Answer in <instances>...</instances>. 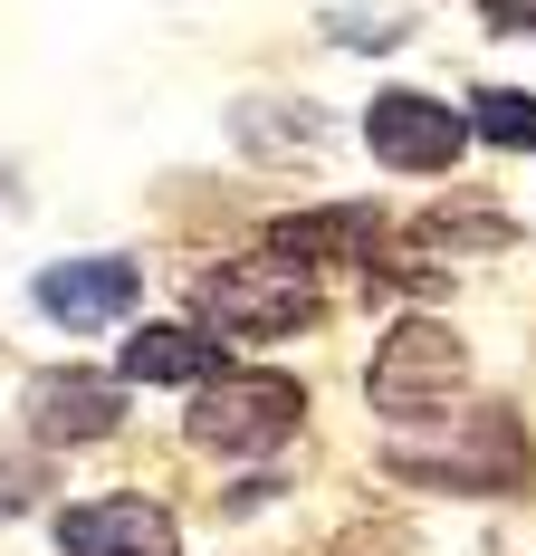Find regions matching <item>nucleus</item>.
Returning a JSON list of instances; mask_svg holds the SVG:
<instances>
[{
    "label": "nucleus",
    "mask_w": 536,
    "mask_h": 556,
    "mask_svg": "<svg viewBox=\"0 0 536 556\" xmlns=\"http://www.w3.org/2000/svg\"><path fill=\"white\" fill-rule=\"evenodd\" d=\"M383 470L403 490H441V500H518L536 480V442L508 403L470 393L460 413H441L422 432H383Z\"/></svg>",
    "instance_id": "obj_1"
},
{
    "label": "nucleus",
    "mask_w": 536,
    "mask_h": 556,
    "mask_svg": "<svg viewBox=\"0 0 536 556\" xmlns=\"http://www.w3.org/2000/svg\"><path fill=\"white\" fill-rule=\"evenodd\" d=\"M192 327H212L220 345H288V336L326 327V278L259 240L192 278Z\"/></svg>",
    "instance_id": "obj_2"
},
{
    "label": "nucleus",
    "mask_w": 536,
    "mask_h": 556,
    "mask_svg": "<svg viewBox=\"0 0 536 556\" xmlns=\"http://www.w3.org/2000/svg\"><path fill=\"white\" fill-rule=\"evenodd\" d=\"M365 403H374L383 432H422L441 413H460V403H470V345H460V327H441V317H393L383 345L365 355Z\"/></svg>",
    "instance_id": "obj_3"
},
{
    "label": "nucleus",
    "mask_w": 536,
    "mask_h": 556,
    "mask_svg": "<svg viewBox=\"0 0 536 556\" xmlns=\"http://www.w3.org/2000/svg\"><path fill=\"white\" fill-rule=\"evenodd\" d=\"M307 432V384L278 365H230L220 384H202L182 403V442L202 460H268Z\"/></svg>",
    "instance_id": "obj_4"
},
{
    "label": "nucleus",
    "mask_w": 536,
    "mask_h": 556,
    "mask_svg": "<svg viewBox=\"0 0 536 556\" xmlns=\"http://www.w3.org/2000/svg\"><path fill=\"white\" fill-rule=\"evenodd\" d=\"M365 144L383 173H412V182H450L470 154V115L431 87H374L365 97Z\"/></svg>",
    "instance_id": "obj_5"
},
{
    "label": "nucleus",
    "mask_w": 536,
    "mask_h": 556,
    "mask_svg": "<svg viewBox=\"0 0 536 556\" xmlns=\"http://www.w3.org/2000/svg\"><path fill=\"white\" fill-rule=\"evenodd\" d=\"M29 307L67 336H97V327H135L144 317V260L135 250H77V260H49L29 278Z\"/></svg>",
    "instance_id": "obj_6"
},
{
    "label": "nucleus",
    "mask_w": 536,
    "mask_h": 556,
    "mask_svg": "<svg viewBox=\"0 0 536 556\" xmlns=\"http://www.w3.org/2000/svg\"><path fill=\"white\" fill-rule=\"evenodd\" d=\"M20 422H29V442H49V451H97V442L125 432V384L106 365H39L20 384Z\"/></svg>",
    "instance_id": "obj_7"
},
{
    "label": "nucleus",
    "mask_w": 536,
    "mask_h": 556,
    "mask_svg": "<svg viewBox=\"0 0 536 556\" xmlns=\"http://www.w3.org/2000/svg\"><path fill=\"white\" fill-rule=\"evenodd\" d=\"M58 556H182V518L144 490H97V500L49 508Z\"/></svg>",
    "instance_id": "obj_8"
},
{
    "label": "nucleus",
    "mask_w": 536,
    "mask_h": 556,
    "mask_svg": "<svg viewBox=\"0 0 536 556\" xmlns=\"http://www.w3.org/2000/svg\"><path fill=\"white\" fill-rule=\"evenodd\" d=\"M230 375V345L212 327H192V317H154V327H125L115 345V384H163V393H202Z\"/></svg>",
    "instance_id": "obj_9"
},
{
    "label": "nucleus",
    "mask_w": 536,
    "mask_h": 556,
    "mask_svg": "<svg viewBox=\"0 0 536 556\" xmlns=\"http://www.w3.org/2000/svg\"><path fill=\"white\" fill-rule=\"evenodd\" d=\"M383 240H393V222L374 202H317V212H288L268 230V250H288L297 269H326V260H374L383 269Z\"/></svg>",
    "instance_id": "obj_10"
},
{
    "label": "nucleus",
    "mask_w": 536,
    "mask_h": 556,
    "mask_svg": "<svg viewBox=\"0 0 536 556\" xmlns=\"http://www.w3.org/2000/svg\"><path fill=\"white\" fill-rule=\"evenodd\" d=\"M326 49H355V58H383V49H412V0H326L317 10Z\"/></svg>",
    "instance_id": "obj_11"
},
{
    "label": "nucleus",
    "mask_w": 536,
    "mask_h": 556,
    "mask_svg": "<svg viewBox=\"0 0 536 556\" xmlns=\"http://www.w3.org/2000/svg\"><path fill=\"white\" fill-rule=\"evenodd\" d=\"M470 144L488 154H536V87H470Z\"/></svg>",
    "instance_id": "obj_12"
},
{
    "label": "nucleus",
    "mask_w": 536,
    "mask_h": 556,
    "mask_svg": "<svg viewBox=\"0 0 536 556\" xmlns=\"http://www.w3.org/2000/svg\"><path fill=\"white\" fill-rule=\"evenodd\" d=\"M412 240H422V250H450V260H460L470 240H480V250H518V222L488 212V202H441V212L412 222Z\"/></svg>",
    "instance_id": "obj_13"
},
{
    "label": "nucleus",
    "mask_w": 536,
    "mask_h": 556,
    "mask_svg": "<svg viewBox=\"0 0 536 556\" xmlns=\"http://www.w3.org/2000/svg\"><path fill=\"white\" fill-rule=\"evenodd\" d=\"M39 500H49V480H39V460H0V528H10V518H29Z\"/></svg>",
    "instance_id": "obj_14"
},
{
    "label": "nucleus",
    "mask_w": 536,
    "mask_h": 556,
    "mask_svg": "<svg viewBox=\"0 0 536 556\" xmlns=\"http://www.w3.org/2000/svg\"><path fill=\"white\" fill-rule=\"evenodd\" d=\"M488 39H536V0H480Z\"/></svg>",
    "instance_id": "obj_15"
}]
</instances>
